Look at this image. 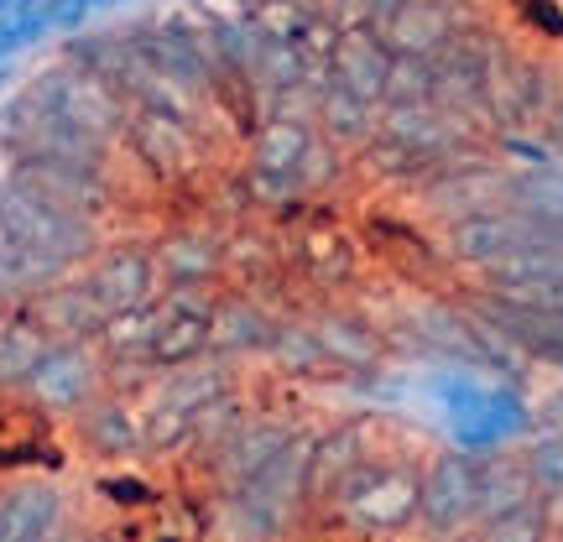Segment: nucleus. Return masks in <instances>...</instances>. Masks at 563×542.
Segmentation results:
<instances>
[{
  "mask_svg": "<svg viewBox=\"0 0 563 542\" xmlns=\"http://www.w3.org/2000/svg\"><path fill=\"white\" fill-rule=\"evenodd\" d=\"M340 178V152L334 141L319 136L298 115H272L256 131L251 146V173H245V193H256L272 209H298L319 188Z\"/></svg>",
  "mask_w": 563,
  "mask_h": 542,
  "instance_id": "2",
  "label": "nucleus"
},
{
  "mask_svg": "<svg viewBox=\"0 0 563 542\" xmlns=\"http://www.w3.org/2000/svg\"><path fill=\"white\" fill-rule=\"evenodd\" d=\"M527 485H532V496L563 517V433H543V439L527 449Z\"/></svg>",
  "mask_w": 563,
  "mask_h": 542,
  "instance_id": "29",
  "label": "nucleus"
},
{
  "mask_svg": "<svg viewBox=\"0 0 563 542\" xmlns=\"http://www.w3.org/2000/svg\"><path fill=\"white\" fill-rule=\"evenodd\" d=\"M53 344V334H47V323L32 313V319H11L0 323V386H16L32 376V365L42 361V350Z\"/></svg>",
  "mask_w": 563,
  "mask_h": 542,
  "instance_id": "27",
  "label": "nucleus"
},
{
  "mask_svg": "<svg viewBox=\"0 0 563 542\" xmlns=\"http://www.w3.org/2000/svg\"><path fill=\"white\" fill-rule=\"evenodd\" d=\"M548 532H553V511L538 496H527V501L475 522L464 542H548Z\"/></svg>",
  "mask_w": 563,
  "mask_h": 542,
  "instance_id": "28",
  "label": "nucleus"
},
{
  "mask_svg": "<svg viewBox=\"0 0 563 542\" xmlns=\"http://www.w3.org/2000/svg\"><path fill=\"white\" fill-rule=\"evenodd\" d=\"M277 340V323L266 319V308L256 298H224L214 308V340H209V355H251V350H266Z\"/></svg>",
  "mask_w": 563,
  "mask_h": 542,
  "instance_id": "24",
  "label": "nucleus"
},
{
  "mask_svg": "<svg viewBox=\"0 0 563 542\" xmlns=\"http://www.w3.org/2000/svg\"><path fill=\"white\" fill-rule=\"evenodd\" d=\"M125 141L162 178H183L199 162V136H194V121L178 100H141V110L125 115Z\"/></svg>",
  "mask_w": 563,
  "mask_h": 542,
  "instance_id": "10",
  "label": "nucleus"
},
{
  "mask_svg": "<svg viewBox=\"0 0 563 542\" xmlns=\"http://www.w3.org/2000/svg\"><path fill=\"white\" fill-rule=\"evenodd\" d=\"M443 407H449V428L460 454H501L511 439H522L532 412L511 386H470V381H443L439 386Z\"/></svg>",
  "mask_w": 563,
  "mask_h": 542,
  "instance_id": "5",
  "label": "nucleus"
},
{
  "mask_svg": "<svg viewBox=\"0 0 563 542\" xmlns=\"http://www.w3.org/2000/svg\"><path fill=\"white\" fill-rule=\"evenodd\" d=\"M214 308L220 302L194 292V287H167V298H157L146 308V344L136 361L146 370H188L209 355L214 340Z\"/></svg>",
  "mask_w": 563,
  "mask_h": 542,
  "instance_id": "4",
  "label": "nucleus"
},
{
  "mask_svg": "<svg viewBox=\"0 0 563 542\" xmlns=\"http://www.w3.org/2000/svg\"><path fill=\"white\" fill-rule=\"evenodd\" d=\"M319 110H323V136L329 141H344V146H371V104H361L355 95H344L340 84H329L323 89V100H319Z\"/></svg>",
  "mask_w": 563,
  "mask_h": 542,
  "instance_id": "30",
  "label": "nucleus"
},
{
  "mask_svg": "<svg viewBox=\"0 0 563 542\" xmlns=\"http://www.w3.org/2000/svg\"><path fill=\"white\" fill-rule=\"evenodd\" d=\"M391 47H386L376 32H365V26H350L340 32V42L329 47V79L340 84L344 95H355L361 104H386V89H391Z\"/></svg>",
  "mask_w": 563,
  "mask_h": 542,
  "instance_id": "14",
  "label": "nucleus"
},
{
  "mask_svg": "<svg viewBox=\"0 0 563 542\" xmlns=\"http://www.w3.org/2000/svg\"><path fill=\"white\" fill-rule=\"evenodd\" d=\"M543 136H548V146L563 157V95H559V104L548 110V121H543Z\"/></svg>",
  "mask_w": 563,
  "mask_h": 542,
  "instance_id": "34",
  "label": "nucleus"
},
{
  "mask_svg": "<svg viewBox=\"0 0 563 542\" xmlns=\"http://www.w3.org/2000/svg\"><path fill=\"white\" fill-rule=\"evenodd\" d=\"M481 522V460L475 454H439L422 469V501L418 527L433 542L470 538V527Z\"/></svg>",
  "mask_w": 563,
  "mask_h": 542,
  "instance_id": "6",
  "label": "nucleus"
},
{
  "mask_svg": "<svg viewBox=\"0 0 563 542\" xmlns=\"http://www.w3.org/2000/svg\"><path fill=\"white\" fill-rule=\"evenodd\" d=\"M365 460H371V428H365V422H340V428H329L323 439L308 443L302 511H319V506L334 501V490H340Z\"/></svg>",
  "mask_w": 563,
  "mask_h": 542,
  "instance_id": "13",
  "label": "nucleus"
},
{
  "mask_svg": "<svg viewBox=\"0 0 563 542\" xmlns=\"http://www.w3.org/2000/svg\"><path fill=\"white\" fill-rule=\"evenodd\" d=\"M464 313L490 329L496 340H506L511 350H522L532 361H548L563 370V308H532V302H511L501 292H475L464 302Z\"/></svg>",
  "mask_w": 563,
  "mask_h": 542,
  "instance_id": "8",
  "label": "nucleus"
},
{
  "mask_svg": "<svg viewBox=\"0 0 563 542\" xmlns=\"http://www.w3.org/2000/svg\"><path fill=\"white\" fill-rule=\"evenodd\" d=\"M543 235H553V224L522 220V214H511L501 203H490V209H475V214H464V220H449V256L485 272L490 262L511 256L517 245L543 241Z\"/></svg>",
  "mask_w": 563,
  "mask_h": 542,
  "instance_id": "12",
  "label": "nucleus"
},
{
  "mask_svg": "<svg viewBox=\"0 0 563 542\" xmlns=\"http://www.w3.org/2000/svg\"><path fill=\"white\" fill-rule=\"evenodd\" d=\"M501 209L522 214V220L553 224L563 230V173L553 167H532V173H517V178H501Z\"/></svg>",
  "mask_w": 563,
  "mask_h": 542,
  "instance_id": "25",
  "label": "nucleus"
},
{
  "mask_svg": "<svg viewBox=\"0 0 563 542\" xmlns=\"http://www.w3.org/2000/svg\"><path fill=\"white\" fill-rule=\"evenodd\" d=\"M79 443L89 454H100V460H125V454H136L141 449V422L125 412L121 397H95V402L79 412Z\"/></svg>",
  "mask_w": 563,
  "mask_h": 542,
  "instance_id": "21",
  "label": "nucleus"
},
{
  "mask_svg": "<svg viewBox=\"0 0 563 542\" xmlns=\"http://www.w3.org/2000/svg\"><path fill=\"white\" fill-rule=\"evenodd\" d=\"M11 5H16V0H0V11H11Z\"/></svg>",
  "mask_w": 563,
  "mask_h": 542,
  "instance_id": "36",
  "label": "nucleus"
},
{
  "mask_svg": "<svg viewBox=\"0 0 563 542\" xmlns=\"http://www.w3.org/2000/svg\"><path fill=\"white\" fill-rule=\"evenodd\" d=\"M42 32H47L42 11H26V16H5V21H0V58L21 53V47H26V42H37Z\"/></svg>",
  "mask_w": 563,
  "mask_h": 542,
  "instance_id": "31",
  "label": "nucleus"
},
{
  "mask_svg": "<svg viewBox=\"0 0 563 542\" xmlns=\"http://www.w3.org/2000/svg\"><path fill=\"white\" fill-rule=\"evenodd\" d=\"M490 193H501V173L496 167H481V162H449L443 173L428 178V193L422 199L433 203L439 214H475V209H490Z\"/></svg>",
  "mask_w": 563,
  "mask_h": 542,
  "instance_id": "20",
  "label": "nucleus"
},
{
  "mask_svg": "<svg viewBox=\"0 0 563 542\" xmlns=\"http://www.w3.org/2000/svg\"><path fill=\"white\" fill-rule=\"evenodd\" d=\"M460 32H470V26H460L454 0H407L402 11H397V21L382 32V42L391 47V58L428 63V58H439Z\"/></svg>",
  "mask_w": 563,
  "mask_h": 542,
  "instance_id": "18",
  "label": "nucleus"
},
{
  "mask_svg": "<svg viewBox=\"0 0 563 542\" xmlns=\"http://www.w3.org/2000/svg\"><path fill=\"white\" fill-rule=\"evenodd\" d=\"M84 287L95 292V302L104 308V319L121 323L141 308H152L157 298V251H141V245H115L104 251L95 272L84 277Z\"/></svg>",
  "mask_w": 563,
  "mask_h": 542,
  "instance_id": "11",
  "label": "nucleus"
},
{
  "mask_svg": "<svg viewBox=\"0 0 563 542\" xmlns=\"http://www.w3.org/2000/svg\"><path fill=\"white\" fill-rule=\"evenodd\" d=\"M100 361L74 340H53L42 350V361L32 365V376L21 381V397L37 407L42 418H53V412H74L79 418L84 407L100 397Z\"/></svg>",
  "mask_w": 563,
  "mask_h": 542,
  "instance_id": "7",
  "label": "nucleus"
},
{
  "mask_svg": "<svg viewBox=\"0 0 563 542\" xmlns=\"http://www.w3.org/2000/svg\"><path fill=\"white\" fill-rule=\"evenodd\" d=\"M84 11H100V5H110V0H79Z\"/></svg>",
  "mask_w": 563,
  "mask_h": 542,
  "instance_id": "35",
  "label": "nucleus"
},
{
  "mask_svg": "<svg viewBox=\"0 0 563 542\" xmlns=\"http://www.w3.org/2000/svg\"><path fill=\"white\" fill-rule=\"evenodd\" d=\"M559 84L548 79L543 63H527V58H511L501 53L496 68L485 74V100H481V115L496 121L511 136L517 125H532V121H548V110L559 104Z\"/></svg>",
  "mask_w": 563,
  "mask_h": 542,
  "instance_id": "9",
  "label": "nucleus"
},
{
  "mask_svg": "<svg viewBox=\"0 0 563 542\" xmlns=\"http://www.w3.org/2000/svg\"><path fill=\"white\" fill-rule=\"evenodd\" d=\"M287 443H292V433H287L282 422H235V428L209 449V469H214V480H220L224 490H235V485H245L251 475H262Z\"/></svg>",
  "mask_w": 563,
  "mask_h": 542,
  "instance_id": "19",
  "label": "nucleus"
},
{
  "mask_svg": "<svg viewBox=\"0 0 563 542\" xmlns=\"http://www.w3.org/2000/svg\"><path fill=\"white\" fill-rule=\"evenodd\" d=\"M47 418L26 397H0V469H26L47 454Z\"/></svg>",
  "mask_w": 563,
  "mask_h": 542,
  "instance_id": "23",
  "label": "nucleus"
},
{
  "mask_svg": "<svg viewBox=\"0 0 563 542\" xmlns=\"http://www.w3.org/2000/svg\"><path fill=\"white\" fill-rule=\"evenodd\" d=\"M95 245L100 235L89 214L68 209L21 178L0 188V266L16 287H53Z\"/></svg>",
  "mask_w": 563,
  "mask_h": 542,
  "instance_id": "1",
  "label": "nucleus"
},
{
  "mask_svg": "<svg viewBox=\"0 0 563 542\" xmlns=\"http://www.w3.org/2000/svg\"><path fill=\"white\" fill-rule=\"evenodd\" d=\"M63 490L42 475H21L0 490V542H58L63 532Z\"/></svg>",
  "mask_w": 563,
  "mask_h": 542,
  "instance_id": "17",
  "label": "nucleus"
},
{
  "mask_svg": "<svg viewBox=\"0 0 563 542\" xmlns=\"http://www.w3.org/2000/svg\"><path fill=\"white\" fill-rule=\"evenodd\" d=\"M292 266H298V277L308 287H319V292H344V287H355L361 281V245L350 230L340 224H308L298 230V241H292Z\"/></svg>",
  "mask_w": 563,
  "mask_h": 542,
  "instance_id": "15",
  "label": "nucleus"
},
{
  "mask_svg": "<svg viewBox=\"0 0 563 542\" xmlns=\"http://www.w3.org/2000/svg\"><path fill=\"white\" fill-rule=\"evenodd\" d=\"M100 496L104 501H121V506H146V501H157V490H146L141 480H115V475H104L100 480Z\"/></svg>",
  "mask_w": 563,
  "mask_h": 542,
  "instance_id": "33",
  "label": "nucleus"
},
{
  "mask_svg": "<svg viewBox=\"0 0 563 542\" xmlns=\"http://www.w3.org/2000/svg\"><path fill=\"white\" fill-rule=\"evenodd\" d=\"M407 0H355V5H350V26H365V32H376V37H382L386 26H391V21H397V11H402Z\"/></svg>",
  "mask_w": 563,
  "mask_h": 542,
  "instance_id": "32",
  "label": "nucleus"
},
{
  "mask_svg": "<svg viewBox=\"0 0 563 542\" xmlns=\"http://www.w3.org/2000/svg\"><path fill=\"white\" fill-rule=\"evenodd\" d=\"M16 178L53 193L58 203L79 209L95 220V209L104 203L110 182H104V162H84V157H53V152H26L16 157Z\"/></svg>",
  "mask_w": 563,
  "mask_h": 542,
  "instance_id": "16",
  "label": "nucleus"
},
{
  "mask_svg": "<svg viewBox=\"0 0 563 542\" xmlns=\"http://www.w3.org/2000/svg\"><path fill=\"white\" fill-rule=\"evenodd\" d=\"M308 334L319 340V350H323V361L329 365H376L382 361V340L365 329V319H350V313H323Z\"/></svg>",
  "mask_w": 563,
  "mask_h": 542,
  "instance_id": "26",
  "label": "nucleus"
},
{
  "mask_svg": "<svg viewBox=\"0 0 563 542\" xmlns=\"http://www.w3.org/2000/svg\"><path fill=\"white\" fill-rule=\"evenodd\" d=\"M224 266V245L214 235H203V230H178L167 245H157V277H167V287H194L199 292V281L220 277Z\"/></svg>",
  "mask_w": 563,
  "mask_h": 542,
  "instance_id": "22",
  "label": "nucleus"
},
{
  "mask_svg": "<svg viewBox=\"0 0 563 542\" xmlns=\"http://www.w3.org/2000/svg\"><path fill=\"white\" fill-rule=\"evenodd\" d=\"M340 5H355V0H340Z\"/></svg>",
  "mask_w": 563,
  "mask_h": 542,
  "instance_id": "37",
  "label": "nucleus"
},
{
  "mask_svg": "<svg viewBox=\"0 0 563 542\" xmlns=\"http://www.w3.org/2000/svg\"><path fill=\"white\" fill-rule=\"evenodd\" d=\"M418 501H422V469L412 460H371L334 490V501L323 511H334V522H344L361 538H397L402 527H418Z\"/></svg>",
  "mask_w": 563,
  "mask_h": 542,
  "instance_id": "3",
  "label": "nucleus"
}]
</instances>
